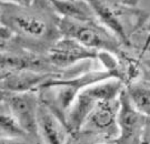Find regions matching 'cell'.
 Here are the masks:
<instances>
[{
    "mask_svg": "<svg viewBox=\"0 0 150 144\" xmlns=\"http://www.w3.org/2000/svg\"><path fill=\"white\" fill-rule=\"evenodd\" d=\"M1 4L0 25L7 28L15 38L31 42L47 41L51 48L60 36L58 29L59 17L51 8L32 9L29 7Z\"/></svg>",
    "mask_w": 150,
    "mask_h": 144,
    "instance_id": "1",
    "label": "cell"
},
{
    "mask_svg": "<svg viewBox=\"0 0 150 144\" xmlns=\"http://www.w3.org/2000/svg\"><path fill=\"white\" fill-rule=\"evenodd\" d=\"M58 29L61 37L74 39L97 52H109L118 57L123 51L120 40L99 20L76 21L59 17Z\"/></svg>",
    "mask_w": 150,
    "mask_h": 144,
    "instance_id": "2",
    "label": "cell"
},
{
    "mask_svg": "<svg viewBox=\"0 0 150 144\" xmlns=\"http://www.w3.org/2000/svg\"><path fill=\"white\" fill-rule=\"evenodd\" d=\"M123 89L125 84L119 79L110 78L81 90L64 117L69 133L81 130L98 102L118 99Z\"/></svg>",
    "mask_w": 150,
    "mask_h": 144,
    "instance_id": "3",
    "label": "cell"
},
{
    "mask_svg": "<svg viewBox=\"0 0 150 144\" xmlns=\"http://www.w3.org/2000/svg\"><path fill=\"white\" fill-rule=\"evenodd\" d=\"M5 105L19 123V125L36 142L39 141L37 129V112L39 105L38 92H5ZM40 142V141H39Z\"/></svg>",
    "mask_w": 150,
    "mask_h": 144,
    "instance_id": "4",
    "label": "cell"
},
{
    "mask_svg": "<svg viewBox=\"0 0 150 144\" xmlns=\"http://www.w3.org/2000/svg\"><path fill=\"white\" fill-rule=\"evenodd\" d=\"M98 53L99 52L87 48L74 39L61 37L47 51V59L54 70L61 72L85 61L96 60Z\"/></svg>",
    "mask_w": 150,
    "mask_h": 144,
    "instance_id": "5",
    "label": "cell"
},
{
    "mask_svg": "<svg viewBox=\"0 0 150 144\" xmlns=\"http://www.w3.org/2000/svg\"><path fill=\"white\" fill-rule=\"evenodd\" d=\"M119 103L118 136L112 144H141L147 117L134 109L125 89L119 96Z\"/></svg>",
    "mask_w": 150,
    "mask_h": 144,
    "instance_id": "6",
    "label": "cell"
},
{
    "mask_svg": "<svg viewBox=\"0 0 150 144\" xmlns=\"http://www.w3.org/2000/svg\"><path fill=\"white\" fill-rule=\"evenodd\" d=\"M119 105V98L115 100L98 102L81 130L91 132L112 143L118 136L117 119Z\"/></svg>",
    "mask_w": 150,
    "mask_h": 144,
    "instance_id": "7",
    "label": "cell"
},
{
    "mask_svg": "<svg viewBox=\"0 0 150 144\" xmlns=\"http://www.w3.org/2000/svg\"><path fill=\"white\" fill-rule=\"evenodd\" d=\"M64 72H42L35 70L11 71L0 75V89L5 92H37L46 81L51 78H62Z\"/></svg>",
    "mask_w": 150,
    "mask_h": 144,
    "instance_id": "8",
    "label": "cell"
},
{
    "mask_svg": "<svg viewBox=\"0 0 150 144\" xmlns=\"http://www.w3.org/2000/svg\"><path fill=\"white\" fill-rule=\"evenodd\" d=\"M37 129L39 141L42 144H64L70 134L62 119L40 99L37 112Z\"/></svg>",
    "mask_w": 150,
    "mask_h": 144,
    "instance_id": "9",
    "label": "cell"
},
{
    "mask_svg": "<svg viewBox=\"0 0 150 144\" xmlns=\"http://www.w3.org/2000/svg\"><path fill=\"white\" fill-rule=\"evenodd\" d=\"M49 4L60 18L76 21L98 20L92 7L87 0H49Z\"/></svg>",
    "mask_w": 150,
    "mask_h": 144,
    "instance_id": "10",
    "label": "cell"
},
{
    "mask_svg": "<svg viewBox=\"0 0 150 144\" xmlns=\"http://www.w3.org/2000/svg\"><path fill=\"white\" fill-rule=\"evenodd\" d=\"M130 103L134 107L146 117L150 115V81H132L125 86Z\"/></svg>",
    "mask_w": 150,
    "mask_h": 144,
    "instance_id": "11",
    "label": "cell"
},
{
    "mask_svg": "<svg viewBox=\"0 0 150 144\" xmlns=\"http://www.w3.org/2000/svg\"><path fill=\"white\" fill-rule=\"evenodd\" d=\"M0 133L4 134V138H13V139H27V134L17 122L13 115L7 110H0Z\"/></svg>",
    "mask_w": 150,
    "mask_h": 144,
    "instance_id": "12",
    "label": "cell"
},
{
    "mask_svg": "<svg viewBox=\"0 0 150 144\" xmlns=\"http://www.w3.org/2000/svg\"><path fill=\"white\" fill-rule=\"evenodd\" d=\"M101 142H108V141L91 132L79 130L77 132L70 133L64 144H98Z\"/></svg>",
    "mask_w": 150,
    "mask_h": 144,
    "instance_id": "13",
    "label": "cell"
},
{
    "mask_svg": "<svg viewBox=\"0 0 150 144\" xmlns=\"http://www.w3.org/2000/svg\"><path fill=\"white\" fill-rule=\"evenodd\" d=\"M15 40L13 34L11 33L7 28L0 25V53L10 51L11 50V41Z\"/></svg>",
    "mask_w": 150,
    "mask_h": 144,
    "instance_id": "14",
    "label": "cell"
},
{
    "mask_svg": "<svg viewBox=\"0 0 150 144\" xmlns=\"http://www.w3.org/2000/svg\"><path fill=\"white\" fill-rule=\"evenodd\" d=\"M0 144H38L37 142H30L26 139H13V138H0Z\"/></svg>",
    "mask_w": 150,
    "mask_h": 144,
    "instance_id": "15",
    "label": "cell"
},
{
    "mask_svg": "<svg viewBox=\"0 0 150 144\" xmlns=\"http://www.w3.org/2000/svg\"><path fill=\"white\" fill-rule=\"evenodd\" d=\"M2 4H9V5L20 6V7H29L33 5L35 0H0Z\"/></svg>",
    "mask_w": 150,
    "mask_h": 144,
    "instance_id": "16",
    "label": "cell"
},
{
    "mask_svg": "<svg viewBox=\"0 0 150 144\" xmlns=\"http://www.w3.org/2000/svg\"><path fill=\"white\" fill-rule=\"evenodd\" d=\"M141 144H150V115H148L147 120H146V125L145 130H144Z\"/></svg>",
    "mask_w": 150,
    "mask_h": 144,
    "instance_id": "17",
    "label": "cell"
},
{
    "mask_svg": "<svg viewBox=\"0 0 150 144\" xmlns=\"http://www.w3.org/2000/svg\"><path fill=\"white\" fill-rule=\"evenodd\" d=\"M141 57L140 61H141V67H144L145 70L150 74V52L149 51H144L141 52Z\"/></svg>",
    "mask_w": 150,
    "mask_h": 144,
    "instance_id": "18",
    "label": "cell"
},
{
    "mask_svg": "<svg viewBox=\"0 0 150 144\" xmlns=\"http://www.w3.org/2000/svg\"><path fill=\"white\" fill-rule=\"evenodd\" d=\"M141 31L146 32V33H148L150 36V11L149 13H148V17H147V20H146L145 25H144V27L141 29Z\"/></svg>",
    "mask_w": 150,
    "mask_h": 144,
    "instance_id": "19",
    "label": "cell"
},
{
    "mask_svg": "<svg viewBox=\"0 0 150 144\" xmlns=\"http://www.w3.org/2000/svg\"><path fill=\"white\" fill-rule=\"evenodd\" d=\"M0 20H1V4H0Z\"/></svg>",
    "mask_w": 150,
    "mask_h": 144,
    "instance_id": "20",
    "label": "cell"
},
{
    "mask_svg": "<svg viewBox=\"0 0 150 144\" xmlns=\"http://www.w3.org/2000/svg\"><path fill=\"white\" fill-rule=\"evenodd\" d=\"M1 74H2V73H0V75H1ZM0 91H2V90H1V89H0Z\"/></svg>",
    "mask_w": 150,
    "mask_h": 144,
    "instance_id": "21",
    "label": "cell"
}]
</instances>
